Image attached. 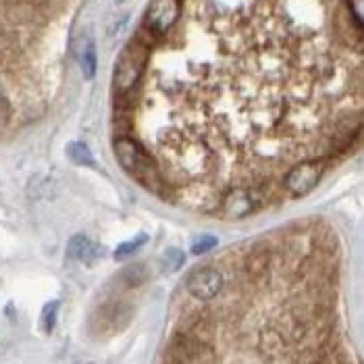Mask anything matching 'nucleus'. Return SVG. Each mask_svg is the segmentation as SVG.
Here are the masks:
<instances>
[{
	"label": "nucleus",
	"mask_w": 364,
	"mask_h": 364,
	"mask_svg": "<svg viewBox=\"0 0 364 364\" xmlns=\"http://www.w3.org/2000/svg\"><path fill=\"white\" fill-rule=\"evenodd\" d=\"M114 154L121 167L134 179H138L144 188H148L150 192H161V186H163L161 175L154 167L152 159L141 150L138 141H134L132 138H119L114 141Z\"/></svg>",
	"instance_id": "obj_1"
},
{
	"label": "nucleus",
	"mask_w": 364,
	"mask_h": 364,
	"mask_svg": "<svg viewBox=\"0 0 364 364\" xmlns=\"http://www.w3.org/2000/svg\"><path fill=\"white\" fill-rule=\"evenodd\" d=\"M146 63H148V46L141 42L140 38L129 42L123 48L121 56L117 58L114 75H112V84H114L119 94H127L129 90L136 87L144 69H146Z\"/></svg>",
	"instance_id": "obj_2"
},
{
	"label": "nucleus",
	"mask_w": 364,
	"mask_h": 364,
	"mask_svg": "<svg viewBox=\"0 0 364 364\" xmlns=\"http://www.w3.org/2000/svg\"><path fill=\"white\" fill-rule=\"evenodd\" d=\"M179 0H152L146 11V29L150 33H165L179 19Z\"/></svg>",
	"instance_id": "obj_3"
},
{
	"label": "nucleus",
	"mask_w": 364,
	"mask_h": 364,
	"mask_svg": "<svg viewBox=\"0 0 364 364\" xmlns=\"http://www.w3.org/2000/svg\"><path fill=\"white\" fill-rule=\"evenodd\" d=\"M323 177V165L316 161H306L298 167H294L287 177H285V188L294 194V196H306L312 192L318 181Z\"/></svg>",
	"instance_id": "obj_4"
},
{
	"label": "nucleus",
	"mask_w": 364,
	"mask_h": 364,
	"mask_svg": "<svg viewBox=\"0 0 364 364\" xmlns=\"http://www.w3.org/2000/svg\"><path fill=\"white\" fill-rule=\"evenodd\" d=\"M221 287H223V277L215 269H200L188 279V291L200 302L213 300L221 291Z\"/></svg>",
	"instance_id": "obj_5"
},
{
	"label": "nucleus",
	"mask_w": 364,
	"mask_h": 364,
	"mask_svg": "<svg viewBox=\"0 0 364 364\" xmlns=\"http://www.w3.org/2000/svg\"><path fill=\"white\" fill-rule=\"evenodd\" d=\"M254 200L252 194L244 188L231 190L223 202V215L227 219H244L252 213Z\"/></svg>",
	"instance_id": "obj_6"
},
{
	"label": "nucleus",
	"mask_w": 364,
	"mask_h": 364,
	"mask_svg": "<svg viewBox=\"0 0 364 364\" xmlns=\"http://www.w3.org/2000/svg\"><path fill=\"white\" fill-rule=\"evenodd\" d=\"M67 250H69V256L71 258H75V260H80V262H84V264H94L96 260H100L102 256H105V248L102 246H98V244H94L90 237H85V235H75L71 242H69V246H67Z\"/></svg>",
	"instance_id": "obj_7"
},
{
	"label": "nucleus",
	"mask_w": 364,
	"mask_h": 364,
	"mask_svg": "<svg viewBox=\"0 0 364 364\" xmlns=\"http://www.w3.org/2000/svg\"><path fill=\"white\" fill-rule=\"evenodd\" d=\"M77 58H80V65L84 69L85 80H92L96 75V46H94L92 38L84 40V46L80 48Z\"/></svg>",
	"instance_id": "obj_8"
},
{
	"label": "nucleus",
	"mask_w": 364,
	"mask_h": 364,
	"mask_svg": "<svg viewBox=\"0 0 364 364\" xmlns=\"http://www.w3.org/2000/svg\"><path fill=\"white\" fill-rule=\"evenodd\" d=\"M67 154L69 159L75 163V165H82V167H96V161L90 152V148L82 144V141H73L67 146Z\"/></svg>",
	"instance_id": "obj_9"
},
{
	"label": "nucleus",
	"mask_w": 364,
	"mask_h": 364,
	"mask_svg": "<svg viewBox=\"0 0 364 364\" xmlns=\"http://www.w3.org/2000/svg\"><path fill=\"white\" fill-rule=\"evenodd\" d=\"M146 242H148V235L140 233V235H138V240H132V242L121 244V246L114 250V260H125V258H129L132 254L138 252Z\"/></svg>",
	"instance_id": "obj_10"
},
{
	"label": "nucleus",
	"mask_w": 364,
	"mask_h": 364,
	"mask_svg": "<svg viewBox=\"0 0 364 364\" xmlns=\"http://www.w3.org/2000/svg\"><path fill=\"white\" fill-rule=\"evenodd\" d=\"M163 262H165V269H167V271H177V269L183 267L186 254L181 252V250H177V248H173V250H167V252H165Z\"/></svg>",
	"instance_id": "obj_11"
},
{
	"label": "nucleus",
	"mask_w": 364,
	"mask_h": 364,
	"mask_svg": "<svg viewBox=\"0 0 364 364\" xmlns=\"http://www.w3.org/2000/svg\"><path fill=\"white\" fill-rule=\"evenodd\" d=\"M56 310H58V302H50L42 310V325L46 333H53L56 327Z\"/></svg>",
	"instance_id": "obj_12"
},
{
	"label": "nucleus",
	"mask_w": 364,
	"mask_h": 364,
	"mask_svg": "<svg viewBox=\"0 0 364 364\" xmlns=\"http://www.w3.org/2000/svg\"><path fill=\"white\" fill-rule=\"evenodd\" d=\"M217 244H219V240H217V237H213V235H202V237H198L196 242L192 244V252L194 254L208 252V250H213Z\"/></svg>",
	"instance_id": "obj_13"
},
{
	"label": "nucleus",
	"mask_w": 364,
	"mask_h": 364,
	"mask_svg": "<svg viewBox=\"0 0 364 364\" xmlns=\"http://www.w3.org/2000/svg\"><path fill=\"white\" fill-rule=\"evenodd\" d=\"M123 277L127 279L129 285H140L141 281L146 279V269L141 267V264H136V267H127L125 269V273H123Z\"/></svg>",
	"instance_id": "obj_14"
},
{
	"label": "nucleus",
	"mask_w": 364,
	"mask_h": 364,
	"mask_svg": "<svg viewBox=\"0 0 364 364\" xmlns=\"http://www.w3.org/2000/svg\"><path fill=\"white\" fill-rule=\"evenodd\" d=\"M117 2H123V0H117Z\"/></svg>",
	"instance_id": "obj_15"
}]
</instances>
